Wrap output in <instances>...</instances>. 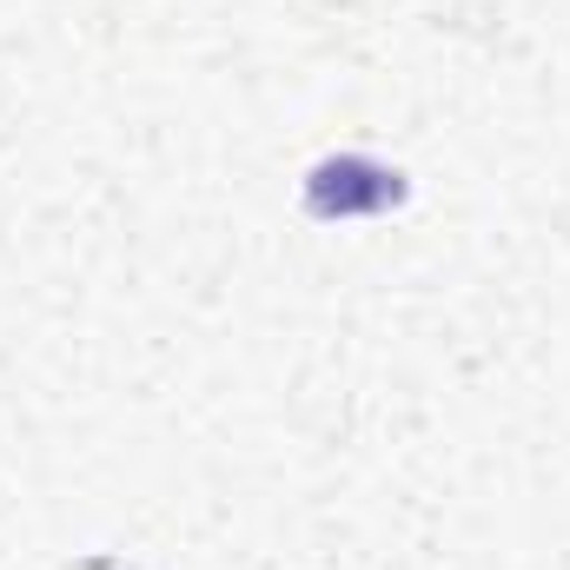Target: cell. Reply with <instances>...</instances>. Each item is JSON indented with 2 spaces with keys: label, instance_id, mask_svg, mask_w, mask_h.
<instances>
[{
  "label": "cell",
  "instance_id": "6da1fadb",
  "mask_svg": "<svg viewBox=\"0 0 570 570\" xmlns=\"http://www.w3.org/2000/svg\"><path fill=\"white\" fill-rule=\"evenodd\" d=\"M405 173L372 159V153H325L312 173H305V213L338 226V219H372V213H392L405 206Z\"/></svg>",
  "mask_w": 570,
  "mask_h": 570
}]
</instances>
